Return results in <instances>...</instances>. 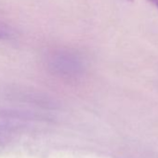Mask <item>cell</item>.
<instances>
[{
	"label": "cell",
	"mask_w": 158,
	"mask_h": 158,
	"mask_svg": "<svg viewBox=\"0 0 158 158\" xmlns=\"http://www.w3.org/2000/svg\"><path fill=\"white\" fill-rule=\"evenodd\" d=\"M47 67L56 77L67 82H76L85 75L87 61L84 56L73 48H57L48 53Z\"/></svg>",
	"instance_id": "6da1fadb"
},
{
	"label": "cell",
	"mask_w": 158,
	"mask_h": 158,
	"mask_svg": "<svg viewBox=\"0 0 158 158\" xmlns=\"http://www.w3.org/2000/svg\"><path fill=\"white\" fill-rule=\"evenodd\" d=\"M149 1L155 6V8L158 10V0H149Z\"/></svg>",
	"instance_id": "3957f363"
},
{
	"label": "cell",
	"mask_w": 158,
	"mask_h": 158,
	"mask_svg": "<svg viewBox=\"0 0 158 158\" xmlns=\"http://www.w3.org/2000/svg\"><path fill=\"white\" fill-rule=\"evenodd\" d=\"M9 36V34L6 30H4L3 28L0 27V39H5Z\"/></svg>",
	"instance_id": "7a4b0ae2"
}]
</instances>
